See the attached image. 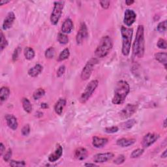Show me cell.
Listing matches in <instances>:
<instances>
[{
	"label": "cell",
	"instance_id": "ee69618b",
	"mask_svg": "<svg viewBox=\"0 0 167 167\" xmlns=\"http://www.w3.org/2000/svg\"><path fill=\"white\" fill-rule=\"evenodd\" d=\"M41 107L42 108V109H48V107H49V106H48V105L47 103H42L41 105Z\"/></svg>",
	"mask_w": 167,
	"mask_h": 167
},
{
	"label": "cell",
	"instance_id": "3957f363",
	"mask_svg": "<svg viewBox=\"0 0 167 167\" xmlns=\"http://www.w3.org/2000/svg\"><path fill=\"white\" fill-rule=\"evenodd\" d=\"M121 35L122 40V48H121L122 54L124 56H128L131 51L133 30L132 28L121 26Z\"/></svg>",
	"mask_w": 167,
	"mask_h": 167
},
{
	"label": "cell",
	"instance_id": "681fc988",
	"mask_svg": "<svg viewBox=\"0 0 167 167\" xmlns=\"http://www.w3.org/2000/svg\"><path fill=\"white\" fill-rule=\"evenodd\" d=\"M166 120L165 119V120H164V122H163V126H164L165 128L166 127Z\"/></svg>",
	"mask_w": 167,
	"mask_h": 167
},
{
	"label": "cell",
	"instance_id": "e575fe53",
	"mask_svg": "<svg viewBox=\"0 0 167 167\" xmlns=\"http://www.w3.org/2000/svg\"><path fill=\"white\" fill-rule=\"evenodd\" d=\"M13 155V152L12 149L9 148L8 149V150L6 152H5V154L3 155V160L5 161V162H8L11 159Z\"/></svg>",
	"mask_w": 167,
	"mask_h": 167
},
{
	"label": "cell",
	"instance_id": "603a6c76",
	"mask_svg": "<svg viewBox=\"0 0 167 167\" xmlns=\"http://www.w3.org/2000/svg\"><path fill=\"white\" fill-rule=\"evenodd\" d=\"M155 59L159 63L164 65L165 68L166 69L167 55L166 52H158L155 54Z\"/></svg>",
	"mask_w": 167,
	"mask_h": 167
},
{
	"label": "cell",
	"instance_id": "ba28073f",
	"mask_svg": "<svg viewBox=\"0 0 167 167\" xmlns=\"http://www.w3.org/2000/svg\"><path fill=\"white\" fill-rule=\"evenodd\" d=\"M138 109V106L133 104H127L123 109L120 112L119 115L123 120L132 116Z\"/></svg>",
	"mask_w": 167,
	"mask_h": 167
},
{
	"label": "cell",
	"instance_id": "6da1fadb",
	"mask_svg": "<svg viewBox=\"0 0 167 167\" xmlns=\"http://www.w3.org/2000/svg\"><path fill=\"white\" fill-rule=\"evenodd\" d=\"M130 92V85L125 80H120L116 83L114 89V97L112 98V103L119 105L124 103V101Z\"/></svg>",
	"mask_w": 167,
	"mask_h": 167
},
{
	"label": "cell",
	"instance_id": "7a4b0ae2",
	"mask_svg": "<svg viewBox=\"0 0 167 167\" xmlns=\"http://www.w3.org/2000/svg\"><path fill=\"white\" fill-rule=\"evenodd\" d=\"M145 52V40H144V28L142 25H139L135 40L133 46V55L134 57L142 58Z\"/></svg>",
	"mask_w": 167,
	"mask_h": 167
},
{
	"label": "cell",
	"instance_id": "c3c4849f",
	"mask_svg": "<svg viewBox=\"0 0 167 167\" xmlns=\"http://www.w3.org/2000/svg\"><path fill=\"white\" fill-rule=\"evenodd\" d=\"M9 2H10L9 1H1V2H0V5H3L4 4L9 3Z\"/></svg>",
	"mask_w": 167,
	"mask_h": 167
},
{
	"label": "cell",
	"instance_id": "277c9868",
	"mask_svg": "<svg viewBox=\"0 0 167 167\" xmlns=\"http://www.w3.org/2000/svg\"><path fill=\"white\" fill-rule=\"evenodd\" d=\"M113 47V41L109 36H104L100 40L99 45L95 51L96 57L103 58L106 57Z\"/></svg>",
	"mask_w": 167,
	"mask_h": 167
},
{
	"label": "cell",
	"instance_id": "4fadbf2b",
	"mask_svg": "<svg viewBox=\"0 0 167 167\" xmlns=\"http://www.w3.org/2000/svg\"><path fill=\"white\" fill-rule=\"evenodd\" d=\"M16 19L15 14L13 12H9L7 17L4 19L3 23V29L4 30H7L12 28V26L14 24V22Z\"/></svg>",
	"mask_w": 167,
	"mask_h": 167
},
{
	"label": "cell",
	"instance_id": "74e56055",
	"mask_svg": "<svg viewBox=\"0 0 167 167\" xmlns=\"http://www.w3.org/2000/svg\"><path fill=\"white\" fill-rule=\"evenodd\" d=\"M30 126L29 124H26L25 125L23 128L22 129V134L23 136H25V137H28L30 133Z\"/></svg>",
	"mask_w": 167,
	"mask_h": 167
},
{
	"label": "cell",
	"instance_id": "ffe728a7",
	"mask_svg": "<svg viewBox=\"0 0 167 167\" xmlns=\"http://www.w3.org/2000/svg\"><path fill=\"white\" fill-rule=\"evenodd\" d=\"M66 100L64 98H60L54 105V110L56 114L59 116H61L63 113V109L66 105Z\"/></svg>",
	"mask_w": 167,
	"mask_h": 167
},
{
	"label": "cell",
	"instance_id": "bcb514c9",
	"mask_svg": "<svg viewBox=\"0 0 167 167\" xmlns=\"http://www.w3.org/2000/svg\"><path fill=\"white\" fill-rule=\"evenodd\" d=\"M134 3V2L133 1V0H127V1H125V3L127 5H131Z\"/></svg>",
	"mask_w": 167,
	"mask_h": 167
},
{
	"label": "cell",
	"instance_id": "8d00e7d4",
	"mask_svg": "<svg viewBox=\"0 0 167 167\" xmlns=\"http://www.w3.org/2000/svg\"><path fill=\"white\" fill-rule=\"evenodd\" d=\"M157 46L159 48H161V49L165 50V49H166V46H166V41L164 39L161 38L157 41Z\"/></svg>",
	"mask_w": 167,
	"mask_h": 167
},
{
	"label": "cell",
	"instance_id": "44dd1931",
	"mask_svg": "<svg viewBox=\"0 0 167 167\" xmlns=\"http://www.w3.org/2000/svg\"><path fill=\"white\" fill-rule=\"evenodd\" d=\"M109 141L106 138H100L98 137H93L92 140V144L96 148H101L104 147Z\"/></svg>",
	"mask_w": 167,
	"mask_h": 167
},
{
	"label": "cell",
	"instance_id": "484cf974",
	"mask_svg": "<svg viewBox=\"0 0 167 167\" xmlns=\"http://www.w3.org/2000/svg\"><path fill=\"white\" fill-rule=\"evenodd\" d=\"M137 121L134 119L129 120L125 122L122 123L121 124V127L123 130H129V129H131L134 125H135Z\"/></svg>",
	"mask_w": 167,
	"mask_h": 167
},
{
	"label": "cell",
	"instance_id": "7402d4cb",
	"mask_svg": "<svg viewBox=\"0 0 167 167\" xmlns=\"http://www.w3.org/2000/svg\"><path fill=\"white\" fill-rule=\"evenodd\" d=\"M10 93V91L8 87L3 86L1 88V90H0V101H1L2 104L8 99Z\"/></svg>",
	"mask_w": 167,
	"mask_h": 167
},
{
	"label": "cell",
	"instance_id": "d4e9b609",
	"mask_svg": "<svg viewBox=\"0 0 167 167\" xmlns=\"http://www.w3.org/2000/svg\"><path fill=\"white\" fill-rule=\"evenodd\" d=\"M22 103L23 109L27 113H31L33 109V107H32V105L30 103V100L28 98L24 97L22 99Z\"/></svg>",
	"mask_w": 167,
	"mask_h": 167
},
{
	"label": "cell",
	"instance_id": "836d02e7",
	"mask_svg": "<svg viewBox=\"0 0 167 167\" xmlns=\"http://www.w3.org/2000/svg\"><path fill=\"white\" fill-rule=\"evenodd\" d=\"M157 30L160 33H163V32L166 31V20L161 22L158 24L157 27Z\"/></svg>",
	"mask_w": 167,
	"mask_h": 167
},
{
	"label": "cell",
	"instance_id": "f35d334b",
	"mask_svg": "<svg viewBox=\"0 0 167 167\" xmlns=\"http://www.w3.org/2000/svg\"><path fill=\"white\" fill-rule=\"evenodd\" d=\"M118 131H119V128L117 126H112L110 127H106L105 129V131L106 133L109 134H112V133H117Z\"/></svg>",
	"mask_w": 167,
	"mask_h": 167
},
{
	"label": "cell",
	"instance_id": "d6986e66",
	"mask_svg": "<svg viewBox=\"0 0 167 167\" xmlns=\"http://www.w3.org/2000/svg\"><path fill=\"white\" fill-rule=\"evenodd\" d=\"M43 70V67L41 66V64H36L35 66L31 67L29 69L28 72V74L30 77L32 78H35L38 77L39 75L42 73Z\"/></svg>",
	"mask_w": 167,
	"mask_h": 167
},
{
	"label": "cell",
	"instance_id": "d590c367",
	"mask_svg": "<svg viewBox=\"0 0 167 167\" xmlns=\"http://www.w3.org/2000/svg\"><path fill=\"white\" fill-rule=\"evenodd\" d=\"M125 157L123 155H120L119 156H117V158L114 161V163L116 165H121L123 163L125 162Z\"/></svg>",
	"mask_w": 167,
	"mask_h": 167
},
{
	"label": "cell",
	"instance_id": "ac0fdd59",
	"mask_svg": "<svg viewBox=\"0 0 167 167\" xmlns=\"http://www.w3.org/2000/svg\"><path fill=\"white\" fill-rule=\"evenodd\" d=\"M136 142V140L134 138H122L118 139L116 144L117 146H119L122 148H125L129 147L130 146H132L133 144Z\"/></svg>",
	"mask_w": 167,
	"mask_h": 167
},
{
	"label": "cell",
	"instance_id": "8992f818",
	"mask_svg": "<svg viewBox=\"0 0 167 167\" xmlns=\"http://www.w3.org/2000/svg\"><path fill=\"white\" fill-rule=\"evenodd\" d=\"M64 4L65 2L62 1L55 2L54 3V8L50 15V22L52 25H57L60 21L64 7Z\"/></svg>",
	"mask_w": 167,
	"mask_h": 167
},
{
	"label": "cell",
	"instance_id": "60d3db41",
	"mask_svg": "<svg viewBox=\"0 0 167 167\" xmlns=\"http://www.w3.org/2000/svg\"><path fill=\"white\" fill-rule=\"evenodd\" d=\"M21 48L20 47H17L16 49L14 50V52H13V56H12V59H13V62H16L18 58V56H19V54L21 52Z\"/></svg>",
	"mask_w": 167,
	"mask_h": 167
},
{
	"label": "cell",
	"instance_id": "ab89813d",
	"mask_svg": "<svg viewBox=\"0 0 167 167\" xmlns=\"http://www.w3.org/2000/svg\"><path fill=\"white\" fill-rule=\"evenodd\" d=\"M66 67L64 65L61 66L60 67H59V69L57 71V77L58 78H60L61 77H62L65 74V73H66Z\"/></svg>",
	"mask_w": 167,
	"mask_h": 167
},
{
	"label": "cell",
	"instance_id": "4dcf8cb0",
	"mask_svg": "<svg viewBox=\"0 0 167 167\" xmlns=\"http://www.w3.org/2000/svg\"><path fill=\"white\" fill-rule=\"evenodd\" d=\"M55 49L53 47H49L45 52V56L48 59H52L55 56Z\"/></svg>",
	"mask_w": 167,
	"mask_h": 167
},
{
	"label": "cell",
	"instance_id": "30bf717a",
	"mask_svg": "<svg viewBox=\"0 0 167 167\" xmlns=\"http://www.w3.org/2000/svg\"><path fill=\"white\" fill-rule=\"evenodd\" d=\"M137 19V14L132 9H126L124 13V18H123V23L125 26L130 27L131 26Z\"/></svg>",
	"mask_w": 167,
	"mask_h": 167
},
{
	"label": "cell",
	"instance_id": "f6af8a7d",
	"mask_svg": "<svg viewBox=\"0 0 167 167\" xmlns=\"http://www.w3.org/2000/svg\"><path fill=\"white\" fill-rule=\"evenodd\" d=\"M166 157H167V150L165 149L163 152V153H162V155H161V158L165 159L166 158Z\"/></svg>",
	"mask_w": 167,
	"mask_h": 167
},
{
	"label": "cell",
	"instance_id": "f1b7e54d",
	"mask_svg": "<svg viewBox=\"0 0 167 167\" xmlns=\"http://www.w3.org/2000/svg\"><path fill=\"white\" fill-rule=\"evenodd\" d=\"M58 41L61 45H66L69 42V37L63 33H59L58 35Z\"/></svg>",
	"mask_w": 167,
	"mask_h": 167
},
{
	"label": "cell",
	"instance_id": "83f0119b",
	"mask_svg": "<svg viewBox=\"0 0 167 167\" xmlns=\"http://www.w3.org/2000/svg\"><path fill=\"white\" fill-rule=\"evenodd\" d=\"M45 95V91L42 88L37 89L33 94V97L35 100H39Z\"/></svg>",
	"mask_w": 167,
	"mask_h": 167
},
{
	"label": "cell",
	"instance_id": "e0dca14e",
	"mask_svg": "<svg viewBox=\"0 0 167 167\" xmlns=\"http://www.w3.org/2000/svg\"><path fill=\"white\" fill-rule=\"evenodd\" d=\"M74 156L77 160L83 161L88 157V152L85 148L80 147L74 151Z\"/></svg>",
	"mask_w": 167,
	"mask_h": 167
},
{
	"label": "cell",
	"instance_id": "5bb4252c",
	"mask_svg": "<svg viewBox=\"0 0 167 167\" xmlns=\"http://www.w3.org/2000/svg\"><path fill=\"white\" fill-rule=\"evenodd\" d=\"M62 154H63V148L60 144H58L54 152L49 155V157H48V161L51 163L56 162V161L60 159Z\"/></svg>",
	"mask_w": 167,
	"mask_h": 167
},
{
	"label": "cell",
	"instance_id": "5b68a950",
	"mask_svg": "<svg viewBox=\"0 0 167 167\" xmlns=\"http://www.w3.org/2000/svg\"><path fill=\"white\" fill-rule=\"evenodd\" d=\"M99 85V81L97 80H93L89 82V84L86 86V88L84 92L82 93L81 96L80 97L79 101L82 104H84L87 102L91 95L95 92V89L97 88Z\"/></svg>",
	"mask_w": 167,
	"mask_h": 167
},
{
	"label": "cell",
	"instance_id": "4316f807",
	"mask_svg": "<svg viewBox=\"0 0 167 167\" xmlns=\"http://www.w3.org/2000/svg\"><path fill=\"white\" fill-rule=\"evenodd\" d=\"M70 56V51L69 49L67 48H65V49L62 51V52L60 54V55L58 56V62H63L64 60H66Z\"/></svg>",
	"mask_w": 167,
	"mask_h": 167
},
{
	"label": "cell",
	"instance_id": "7c38bea8",
	"mask_svg": "<svg viewBox=\"0 0 167 167\" xmlns=\"http://www.w3.org/2000/svg\"><path fill=\"white\" fill-rule=\"evenodd\" d=\"M114 157V153L111 152L106 153H100L94 155L93 161L95 163H104L110 161Z\"/></svg>",
	"mask_w": 167,
	"mask_h": 167
},
{
	"label": "cell",
	"instance_id": "d6a6232c",
	"mask_svg": "<svg viewBox=\"0 0 167 167\" xmlns=\"http://www.w3.org/2000/svg\"><path fill=\"white\" fill-rule=\"evenodd\" d=\"M9 162H10V166L13 167H20V166H26V163L24 161L10 160Z\"/></svg>",
	"mask_w": 167,
	"mask_h": 167
},
{
	"label": "cell",
	"instance_id": "9a60e30c",
	"mask_svg": "<svg viewBox=\"0 0 167 167\" xmlns=\"http://www.w3.org/2000/svg\"><path fill=\"white\" fill-rule=\"evenodd\" d=\"M5 120H6L7 124L10 129H11L12 130L14 131L17 130L18 126V123L17 117L12 114H7L5 116Z\"/></svg>",
	"mask_w": 167,
	"mask_h": 167
},
{
	"label": "cell",
	"instance_id": "1f68e13d",
	"mask_svg": "<svg viewBox=\"0 0 167 167\" xmlns=\"http://www.w3.org/2000/svg\"><path fill=\"white\" fill-rule=\"evenodd\" d=\"M0 34H1V42H0V45H1V51L2 52L8 46V41L4 35L2 31H1Z\"/></svg>",
	"mask_w": 167,
	"mask_h": 167
},
{
	"label": "cell",
	"instance_id": "7bdbcfd3",
	"mask_svg": "<svg viewBox=\"0 0 167 167\" xmlns=\"http://www.w3.org/2000/svg\"><path fill=\"white\" fill-rule=\"evenodd\" d=\"M5 152V146L2 142L1 144H0V156H3Z\"/></svg>",
	"mask_w": 167,
	"mask_h": 167
},
{
	"label": "cell",
	"instance_id": "f546056e",
	"mask_svg": "<svg viewBox=\"0 0 167 167\" xmlns=\"http://www.w3.org/2000/svg\"><path fill=\"white\" fill-rule=\"evenodd\" d=\"M144 153V149L141 148H138L133 150L131 154V157L133 159H136L138 158Z\"/></svg>",
	"mask_w": 167,
	"mask_h": 167
},
{
	"label": "cell",
	"instance_id": "9c48e42d",
	"mask_svg": "<svg viewBox=\"0 0 167 167\" xmlns=\"http://www.w3.org/2000/svg\"><path fill=\"white\" fill-rule=\"evenodd\" d=\"M159 134L156 133H148L142 139V145L144 148H149L159 138Z\"/></svg>",
	"mask_w": 167,
	"mask_h": 167
},
{
	"label": "cell",
	"instance_id": "2e32d148",
	"mask_svg": "<svg viewBox=\"0 0 167 167\" xmlns=\"http://www.w3.org/2000/svg\"><path fill=\"white\" fill-rule=\"evenodd\" d=\"M74 28V24L71 18H67L65 20L62 26V31L65 34H70Z\"/></svg>",
	"mask_w": 167,
	"mask_h": 167
},
{
	"label": "cell",
	"instance_id": "7dc6e473",
	"mask_svg": "<svg viewBox=\"0 0 167 167\" xmlns=\"http://www.w3.org/2000/svg\"><path fill=\"white\" fill-rule=\"evenodd\" d=\"M84 166H97V165L95 163H85L84 165Z\"/></svg>",
	"mask_w": 167,
	"mask_h": 167
},
{
	"label": "cell",
	"instance_id": "b9f144b4",
	"mask_svg": "<svg viewBox=\"0 0 167 167\" xmlns=\"http://www.w3.org/2000/svg\"><path fill=\"white\" fill-rule=\"evenodd\" d=\"M99 3L101 5V7L103 9H108L110 7V1H106V0H103V1H100Z\"/></svg>",
	"mask_w": 167,
	"mask_h": 167
},
{
	"label": "cell",
	"instance_id": "8fae6325",
	"mask_svg": "<svg viewBox=\"0 0 167 167\" xmlns=\"http://www.w3.org/2000/svg\"><path fill=\"white\" fill-rule=\"evenodd\" d=\"M88 36V31L87 26L84 22H82L80 25V28L78 31L76 37V40L78 45H80L82 42L87 38Z\"/></svg>",
	"mask_w": 167,
	"mask_h": 167
},
{
	"label": "cell",
	"instance_id": "52a82bcc",
	"mask_svg": "<svg viewBox=\"0 0 167 167\" xmlns=\"http://www.w3.org/2000/svg\"><path fill=\"white\" fill-rule=\"evenodd\" d=\"M97 59L94 58L90 59V60L86 63L81 72V74H80V77H81L82 80H87L90 78L94 69V67L97 64Z\"/></svg>",
	"mask_w": 167,
	"mask_h": 167
},
{
	"label": "cell",
	"instance_id": "cb8c5ba5",
	"mask_svg": "<svg viewBox=\"0 0 167 167\" xmlns=\"http://www.w3.org/2000/svg\"><path fill=\"white\" fill-rule=\"evenodd\" d=\"M24 56H25L26 59L28 60H33L35 56V53L34 50L31 47H26L24 49Z\"/></svg>",
	"mask_w": 167,
	"mask_h": 167
}]
</instances>
